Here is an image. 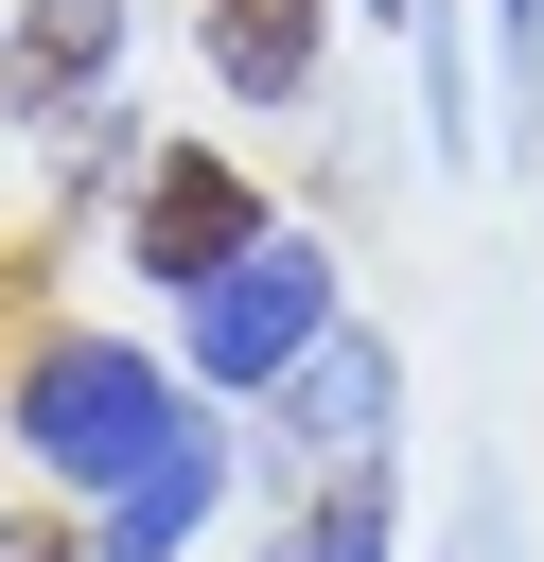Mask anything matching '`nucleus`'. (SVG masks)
I'll use <instances>...</instances> for the list:
<instances>
[{
  "label": "nucleus",
  "instance_id": "20e7f679",
  "mask_svg": "<svg viewBox=\"0 0 544 562\" xmlns=\"http://www.w3.org/2000/svg\"><path fill=\"white\" fill-rule=\"evenodd\" d=\"M246 246H263V193H246V176H228V158H211V140H193V158H158V176H140V246H123V263H140V281H175V299H211V281H228V263H246Z\"/></svg>",
  "mask_w": 544,
  "mask_h": 562
},
{
  "label": "nucleus",
  "instance_id": "1a4fd4ad",
  "mask_svg": "<svg viewBox=\"0 0 544 562\" xmlns=\"http://www.w3.org/2000/svg\"><path fill=\"white\" fill-rule=\"evenodd\" d=\"M509 18V105H526V140H544V0H491Z\"/></svg>",
  "mask_w": 544,
  "mask_h": 562
},
{
  "label": "nucleus",
  "instance_id": "423d86ee",
  "mask_svg": "<svg viewBox=\"0 0 544 562\" xmlns=\"http://www.w3.org/2000/svg\"><path fill=\"white\" fill-rule=\"evenodd\" d=\"M211 492H228V439L193 422L158 474H123V492H105V544H88V562H175V544L211 527Z\"/></svg>",
  "mask_w": 544,
  "mask_h": 562
},
{
  "label": "nucleus",
  "instance_id": "9d476101",
  "mask_svg": "<svg viewBox=\"0 0 544 562\" xmlns=\"http://www.w3.org/2000/svg\"><path fill=\"white\" fill-rule=\"evenodd\" d=\"M456 562H509V492H456Z\"/></svg>",
  "mask_w": 544,
  "mask_h": 562
},
{
  "label": "nucleus",
  "instance_id": "f8f14e48",
  "mask_svg": "<svg viewBox=\"0 0 544 562\" xmlns=\"http://www.w3.org/2000/svg\"><path fill=\"white\" fill-rule=\"evenodd\" d=\"M0 299H18V263H0Z\"/></svg>",
  "mask_w": 544,
  "mask_h": 562
},
{
  "label": "nucleus",
  "instance_id": "0eeeda50",
  "mask_svg": "<svg viewBox=\"0 0 544 562\" xmlns=\"http://www.w3.org/2000/svg\"><path fill=\"white\" fill-rule=\"evenodd\" d=\"M211 70L246 105H298L316 88V0H211Z\"/></svg>",
  "mask_w": 544,
  "mask_h": 562
},
{
  "label": "nucleus",
  "instance_id": "39448f33",
  "mask_svg": "<svg viewBox=\"0 0 544 562\" xmlns=\"http://www.w3.org/2000/svg\"><path fill=\"white\" fill-rule=\"evenodd\" d=\"M386 404H404V351H386V334H351V316H333V334H316V351H298V369H281V386H263V439H281V457H316V474H333V457H369V439H386Z\"/></svg>",
  "mask_w": 544,
  "mask_h": 562
},
{
  "label": "nucleus",
  "instance_id": "f03ea898",
  "mask_svg": "<svg viewBox=\"0 0 544 562\" xmlns=\"http://www.w3.org/2000/svg\"><path fill=\"white\" fill-rule=\"evenodd\" d=\"M316 334H333V263H316L298 228H263V246L193 299V369H211V386H281Z\"/></svg>",
  "mask_w": 544,
  "mask_h": 562
},
{
  "label": "nucleus",
  "instance_id": "9b49d317",
  "mask_svg": "<svg viewBox=\"0 0 544 562\" xmlns=\"http://www.w3.org/2000/svg\"><path fill=\"white\" fill-rule=\"evenodd\" d=\"M0 562H70V544H53V527H35V509H0Z\"/></svg>",
  "mask_w": 544,
  "mask_h": 562
},
{
  "label": "nucleus",
  "instance_id": "7ed1b4c3",
  "mask_svg": "<svg viewBox=\"0 0 544 562\" xmlns=\"http://www.w3.org/2000/svg\"><path fill=\"white\" fill-rule=\"evenodd\" d=\"M105 70H123V0H18L0 105H18L35 140H105Z\"/></svg>",
  "mask_w": 544,
  "mask_h": 562
},
{
  "label": "nucleus",
  "instance_id": "6e6552de",
  "mask_svg": "<svg viewBox=\"0 0 544 562\" xmlns=\"http://www.w3.org/2000/svg\"><path fill=\"white\" fill-rule=\"evenodd\" d=\"M404 544V509H386V474L369 457H333V492H316V527H298V562H386Z\"/></svg>",
  "mask_w": 544,
  "mask_h": 562
},
{
  "label": "nucleus",
  "instance_id": "f257e3e1",
  "mask_svg": "<svg viewBox=\"0 0 544 562\" xmlns=\"http://www.w3.org/2000/svg\"><path fill=\"white\" fill-rule=\"evenodd\" d=\"M175 439H193V404H175V369H158V351H123V334H53V351L18 369V457H35V474H70V492L158 474Z\"/></svg>",
  "mask_w": 544,
  "mask_h": 562
}]
</instances>
